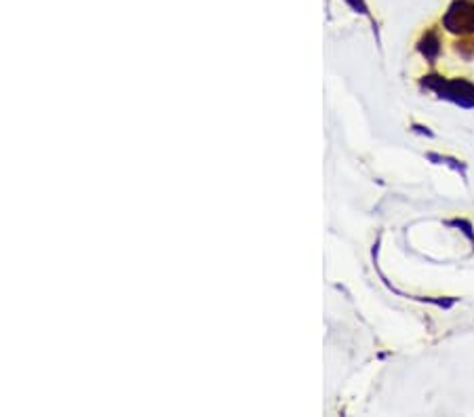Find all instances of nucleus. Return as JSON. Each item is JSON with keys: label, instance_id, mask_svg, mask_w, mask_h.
Instances as JSON below:
<instances>
[{"label": "nucleus", "instance_id": "nucleus-1", "mask_svg": "<svg viewBox=\"0 0 474 417\" xmlns=\"http://www.w3.org/2000/svg\"><path fill=\"white\" fill-rule=\"evenodd\" d=\"M445 26L447 30L457 34L474 32V3H470V0H457V3H453L445 15Z\"/></svg>", "mask_w": 474, "mask_h": 417}, {"label": "nucleus", "instance_id": "nucleus-3", "mask_svg": "<svg viewBox=\"0 0 474 417\" xmlns=\"http://www.w3.org/2000/svg\"><path fill=\"white\" fill-rule=\"evenodd\" d=\"M422 51H424V55L426 57H434L436 53H439V41H436V36L434 34H428L426 38H424V43H422Z\"/></svg>", "mask_w": 474, "mask_h": 417}, {"label": "nucleus", "instance_id": "nucleus-2", "mask_svg": "<svg viewBox=\"0 0 474 417\" xmlns=\"http://www.w3.org/2000/svg\"><path fill=\"white\" fill-rule=\"evenodd\" d=\"M441 93H445L447 97H453L455 101L464 105H474V87H470L468 83L455 81V83L441 85Z\"/></svg>", "mask_w": 474, "mask_h": 417}]
</instances>
